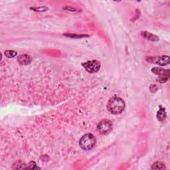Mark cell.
Returning a JSON list of instances; mask_svg holds the SVG:
<instances>
[{"label": "cell", "instance_id": "6da1fadb", "mask_svg": "<svg viewBox=\"0 0 170 170\" xmlns=\"http://www.w3.org/2000/svg\"><path fill=\"white\" fill-rule=\"evenodd\" d=\"M107 109L110 113L117 115L122 113L125 109V102L118 97H112L108 102Z\"/></svg>", "mask_w": 170, "mask_h": 170}, {"label": "cell", "instance_id": "7a4b0ae2", "mask_svg": "<svg viewBox=\"0 0 170 170\" xmlns=\"http://www.w3.org/2000/svg\"><path fill=\"white\" fill-rule=\"evenodd\" d=\"M97 143V140L92 134L84 135L79 140V146L83 150L88 151L93 149Z\"/></svg>", "mask_w": 170, "mask_h": 170}, {"label": "cell", "instance_id": "3957f363", "mask_svg": "<svg viewBox=\"0 0 170 170\" xmlns=\"http://www.w3.org/2000/svg\"><path fill=\"white\" fill-rule=\"evenodd\" d=\"M152 72L160 77L159 78H157V81L161 82V83H164V82L168 81L169 78V69H164L160 67H154L152 68Z\"/></svg>", "mask_w": 170, "mask_h": 170}, {"label": "cell", "instance_id": "277c9868", "mask_svg": "<svg viewBox=\"0 0 170 170\" xmlns=\"http://www.w3.org/2000/svg\"><path fill=\"white\" fill-rule=\"evenodd\" d=\"M146 59L150 63L156 64L160 66H165L169 63L170 58L169 56L163 55L157 57H148Z\"/></svg>", "mask_w": 170, "mask_h": 170}, {"label": "cell", "instance_id": "5b68a950", "mask_svg": "<svg viewBox=\"0 0 170 170\" xmlns=\"http://www.w3.org/2000/svg\"><path fill=\"white\" fill-rule=\"evenodd\" d=\"M97 129L99 133L103 135H106L109 134L113 129V123L109 120H102L98 123Z\"/></svg>", "mask_w": 170, "mask_h": 170}, {"label": "cell", "instance_id": "8992f818", "mask_svg": "<svg viewBox=\"0 0 170 170\" xmlns=\"http://www.w3.org/2000/svg\"><path fill=\"white\" fill-rule=\"evenodd\" d=\"M87 72L90 73H94L98 72L101 68V63L98 61L93 60L85 62L82 64Z\"/></svg>", "mask_w": 170, "mask_h": 170}, {"label": "cell", "instance_id": "52a82bcc", "mask_svg": "<svg viewBox=\"0 0 170 170\" xmlns=\"http://www.w3.org/2000/svg\"><path fill=\"white\" fill-rule=\"evenodd\" d=\"M32 58L28 55H22L18 57L19 63L22 65H27L31 63Z\"/></svg>", "mask_w": 170, "mask_h": 170}, {"label": "cell", "instance_id": "ba28073f", "mask_svg": "<svg viewBox=\"0 0 170 170\" xmlns=\"http://www.w3.org/2000/svg\"><path fill=\"white\" fill-rule=\"evenodd\" d=\"M141 35H142L144 38L149 41H154V42L159 41L158 37L152 34H150V33H149L148 31H142L141 32Z\"/></svg>", "mask_w": 170, "mask_h": 170}, {"label": "cell", "instance_id": "9c48e42d", "mask_svg": "<svg viewBox=\"0 0 170 170\" xmlns=\"http://www.w3.org/2000/svg\"><path fill=\"white\" fill-rule=\"evenodd\" d=\"M167 114L166 112H165V109L161 106H160V110L157 113V118L159 121H164V120L166 118Z\"/></svg>", "mask_w": 170, "mask_h": 170}, {"label": "cell", "instance_id": "30bf717a", "mask_svg": "<svg viewBox=\"0 0 170 170\" xmlns=\"http://www.w3.org/2000/svg\"><path fill=\"white\" fill-rule=\"evenodd\" d=\"M13 169H28L27 165L24 163L22 162L21 161H18L15 162L13 165Z\"/></svg>", "mask_w": 170, "mask_h": 170}, {"label": "cell", "instance_id": "8fae6325", "mask_svg": "<svg viewBox=\"0 0 170 170\" xmlns=\"http://www.w3.org/2000/svg\"><path fill=\"white\" fill-rule=\"evenodd\" d=\"M152 169H165V164L160 162V161H156V162L153 163L152 165Z\"/></svg>", "mask_w": 170, "mask_h": 170}, {"label": "cell", "instance_id": "7c38bea8", "mask_svg": "<svg viewBox=\"0 0 170 170\" xmlns=\"http://www.w3.org/2000/svg\"><path fill=\"white\" fill-rule=\"evenodd\" d=\"M4 54H5V56L7 58H13L17 55L18 53L12 50H7L5 51V53Z\"/></svg>", "mask_w": 170, "mask_h": 170}, {"label": "cell", "instance_id": "4fadbf2b", "mask_svg": "<svg viewBox=\"0 0 170 170\" xmlns=\"http://www.w3.org/2000/svg\"><path fill=\"white\" fill-rule=\"evenodd\" d=\"M28 169H40L38 166H37V164L34 161H30V163H29L28 165H27Z\"/></svg>", "mask_w": 170, "mask_h": 170}, {"label": "cell", "instance_id": "5bb4252c", "mask_svg": "<svg viewBox=\"0 0 170 170\" xmlns=\"http://www.w3.org/2000/svg\"><path fill=\"white\" fill-rule=\"evenodd\" d=\"M31 10H35V11H46L48 8L46 7H31Z\"/></svg>", "mask_w": 170, "mask_h": 170}, {"label": "cell", "instance_id": "9a60e30c", "mask_svg": "<svg viewBox=\"0 0 170 170\" xmlns=\"http://www.w3.org/2000/svg\"><path fill=\"white\" fill-rule=\"evenodd\" d=\"M65 35L71 37V38H82V37H89V35H74V34H65Z\"/></svg>", "mask_w": 170, "mask_h": 170}]
</instances>
